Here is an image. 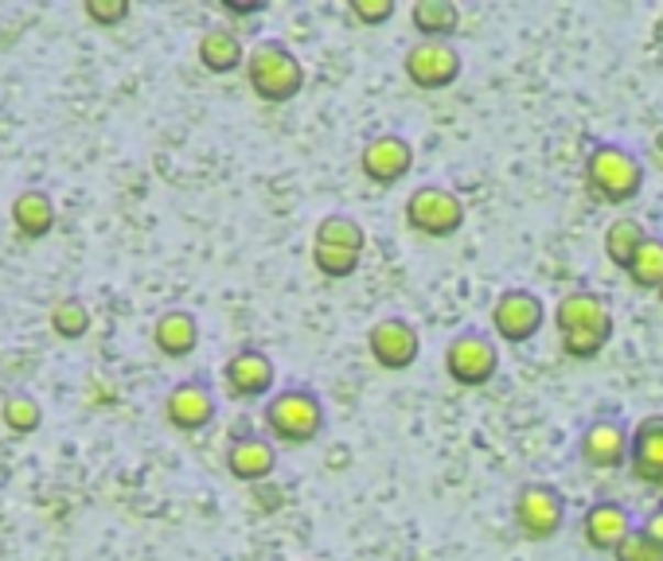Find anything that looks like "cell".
<instances>
[{
  "instance_id": "obj_20",
  "label": "cell",
  "mask_w": 663,
  "mask_h": 561,
  "mask_svg": "<svg viewBox=\"0 0 663 561\" xmlns=\"http://www.w3.org/2000/svg\"><path fill=\"white\" fill-rule=\"evenodd\" d=\"M153 340L161 348V355L168 359H188L191 351L199 348V320L184 308H173V312H164L153 328Z\"/></svg>"
},
{
  "instance_id": "obj_11",
  "label": "cell",
  "mask_w": 663,
  "mask_h": 561,
  "mask_svg": "<svg viewBox=\"0 0 663 561\" xmlns=\"http://www.w3.org/2000/svg\"><path fill=\"white\" fill-rule=\"evenodd\" d=\"M367 351L383 371L390 374L410 371V366L418 363V355H422V332H418L406 316H383V320L371 323Z\"/></svg>"
},
{
  "instance_id": "obj_7",
  "label": "cell",
  "mask_w": 663,
  "mask_h": 561,
  "mask_svg": "<svg viewBox=\"0 0 663 561\" xmlns=\"http://www.w3.org/2000/svg\"><path fill=\"white\" fill-rule=\"evenodd\" d=\"M465 219V199L453 187L422 184L413 187L410 199H406V227L426 234V239H453V234H461Z\"/></svg>"
},
{
  "instance_id": "obj_4",
  "label": "cell",
  "mask_w": 663,
  "mask_h": 561,
  "mask_svg": "<svg viewBox=\"0 0 663 561\" xmlns=\"http://www.w3.org/2000/svg\"><path fill=\"white\" fill-rule=\"evenodd\" d=\"M246 82H251L254 98L269 106H285L305 90V63L297 59L289 43L258 40L246 55Z\"/></svg>"
},
{
  "instance_id": "obj_30",
  "label": "cell",
  "mask_w": 663,
  "mask_h": 561,
  "mask_svg": "<svg viewBox=\"0 0 663 561\" xmlns=\"http://www.w3.org/2000/svg\"><path fill=\"white\" fill-rule=\"evenodd\" d=\"M266 9L269 0H223V12H231V16H258Z\"/></svg>"
},
{
  "instance_id": "obj_17",
  "label": "cell",
  "mask_w": 663,
  "mask_h": 561,
  "mask_svg": "<svg viewBox=\"0 0 663 561\" xmlns=\"http://www.w3.org/2000/svg\"><path fill=\"white\" fill-rule=\"evenodd\" d=\"M629 472L648 487H663V414H648L632 426Z\"/></svg>"
},
{
  "instance_id": "obj_22",
  "label": "cell",
  "mask_w": 663,
  "mask_h": 561,
  "mask_svg": "<svg viewBox=\"0 0 663 561\" xmlns=\"http://www.w3.org/2000/svg\"><path fill=\"white\" fill-rule=\"evenodd\" d=\"M644 242H648V230L640 219H612L609 227H605L601 246H605V257H609L620 273H629Z\"/></svg>"
},
{
  "instance_id": "obj_18",
  "label": "cell",
  "mask_w": 663,
  "mask_h": 561,
  "mask_svg": "<svg viewBox=\"0 0 663 561\" xmlns=\"http://www.w3.org/2000/svg\"><path fill=\"white\" fill-rule=\"evenodd\" d=\"M226 472L239 484H262L277 472V444L258 433L234 437L231 449H226Z\"/></svg>"
},
{
  "instance_id": "obj_2",
  "label": "cell",
  "mask_w": 663,
  "mask_h": 561,
  "mask_svg": "<svg viewBox=\"0 0 663 561\" xmlns=\"http://www.w3.org/2000/svg\"><path fill=\"white\" fill-rule=\"evenodd\" d=\"M644 161L620 141H597L586 153V187L609 207H625L644 191Z\"/></svg>"
},
{
  "instance_id": "obj_21",
  "label": "cell",
  "mask_w": 663,
  "mask_h": 561,
  "mask_svg": "<svg viewBox=\"0 0 663 561\" xmlns=\"http://www.w3.org/2000/svg\"><path fill=\"white\" fill-rule=\"evenodd\" d=\"M410 24L422 40H453L461 32V4L457 0H418L410 9Z\"/></svg>"
},
{
  "instance_id": "obj_19",
  "label": "cell",
  "mask_w": 663,
  "mask_h": 561,
  "mask_svg": "<svg viewBox=\"0 0 663 561\" xmlns=\"http://www.w3.org/2000/svg\"><path fill=\"white\" fill-rule=\"evenodd\" d=\"M199 63H203V70H211V75H234L239 67H246V47H242V40L231 32V28H207L203 35H199V47H196Z\"/></svg>"
},
{
  "instance_id": "obj_5",
  "label": "cell",
  "mask_w": 663,
  "mask_h": 561,
  "mask_svg": "<svg viewBox=\"0 0 663 561\" xmlns=\"http://www.w3.org/2000/svg\"><path fill=\"white\" fill-rule=\"evenodd\" d=\"M363 250H367V230L355 215L332 211L312 230V265L328 280L352 277L363 265Z\"/></svg>"
},
{
  "instance_id": "obj_14",
  "label": "cell",
  "mask_w": 663,
  "mask_h": 561,
  "mask_svg": "<svg viewBox=\"0 0 663 561\" xmlns=\"http://www.w3.org/2000/svg\"><path fill=\"white\" fill-rule=\"evenodd\" d=\"M360 168L371 184H379V187L402 184L413 168V145L402 133H375L367 145L360 148Z\"/></svg>"
},
{
  "instance_id": "obj_13",
  "label": "cell",
  "mask_w": 663,
  "mask_h": 561,
  "mask_svg": "<svg viewBox=\"0 0 663 561\" xmlns=\"http://www.w3.org/2000/svg\"><path fill=\"white\" fill-rule=\"evenodd\" d=\"M223 383L231 398L266 402L277 394V366L262 348H239L223 366Z\"/></svg>"
},
{
  "instance_id": "obj_8",
  "label": "cell",
  "mask_w": 663,
  "mask_h": 561,
  "mask_svg": "<svg viewBox=\"0 0 663 561\" xmlns=\"http://www.w3.org/2000/svg\"><path fill=\"white\" fill-rule=\"evenodd\" d=\"M511 515L527 542H551L566 527V495L546 480H527L516 492Z\"/></svg>"
},
{
  "instance_id": "obj_3",
  "label": "cell",
  "mask_w": 663,
  "mask_h": 561,
  "mask_svg": "<svg viewBox=\"0 0 663 561\" xmlns=\"http://www.w3.org/2000/svg\"><path fill=\"white\" fill-rule=\"evenodd\" d=\"M262 426L281 444H309L328 429V409L312 386H285L262 406Z\"/></svg>"
},
{
  "instance_id": "obj_15",
  "label": "cell",
  "mask_w": 663,
  "mask_h": 561,
  "mask_svg": "<svg viewBox=\"0 0 663 561\" xmlns=\"http://www.w3.org/2000/svg\"><path fill=\"white\" fill-rule=\"evenodd\" d=\"M632 530H637V519H632V510L617 499L589 503L586 515H582V538H586V546L597 553H617Z\"/></svg>"
},
{
  "instance_id": "obj_1",
  "label": "cell",
  "mask_w": 663,
  "mask_h": 561,
  "mask_svg": "<svg viewBox=\"0 0 663 561\" xmlns=\"http://www.w3.org/2000/svg\"><path fill=\"white\" fill-rule=\"evenodd\" d=\"M554 328H559V348L566 359L589 363L612 343L617 332V316H612V300L594 289H574L559 300L554 308Z\"/></svg>"
},
{
  "instance_id": "obj_23",
  "label": "cell",
  "mask_w": 663,
  "mask_h": 561,
  "mask_svg": "<svg viewBox=\"0 0 663 561\" xmlns=\"http://www.w3.org/2000/svg\"><path fill=\"white\" fill-rule=\"evenodd\" d=\"M12 222H16V230L24 239H44L47 230L55 227L52 196L40 191V187H27L24 196H16V204H12Z\"/></svg>"
},
{
  "instance_id": "obj_28",
  "label": "cell",
  "mask_w": 663,
  "mask_h": 561,
  "mask_svg": "<svg viewBox=\"0 0 663 561\" xmlns=\"http://www.w3.org/2000/svg\"><path fill=\"white\" fill-rule=\"evenodd\" d=\"M347 12H352L363 28H379L395 20L398 4L395 0H347Z\"/></svg>"
},
{
  "instance_id": "obj_27",
  "label": "cell",
  "mask_w": 663,
  "mask_h": 561,
  "mask_svg": "<svg viewBox=\"0 0 663 561\" xmlns=\"http://www.w3.org/2000/svg\"><path fill=\"white\" fill-rule=\"evenodd\" d=\"M612 561H663V542H655L644 527H637L625 538V546L612 553Z\"/></svg>"
},
{
  "instance_id": "obj_6",
  "label": "cell",
  "mask_w": 663,
  "mask_h": 561,
  "mask_svg": "<svg viewBox=\"0 0 663 561\" xmlns=\"http://www.w3.org/2000/svg\"><path fill=\"white\" fill-rule=\"evenodd\" d=\"M445 374L465 391H480L500 374V343L484 328H461L445 348Z\"/></svg>"
},
{
  "instance_id": "obj_10",
  "label": "cell",
  "mask_w": 663,
  "mask_h": 561,
  "mask_svg": "<svg viewBox=\"0 0 663 561\" xmlns=\"http://www.w3.org/2000/svg\"><path fill=\"white\" fill-rule=\"evenodd\" d=\"M629 444H632V429L625 417L605 414L594 417L582 437H577V457L582 464L594 468V472H612V468L629 464Z\"/></svg>"
},
{
  "instance_id": "obj_25",
  "label": "cell",
  "mask_w": 663,
  "mask_h": 561,
  "mask_svg": "<svg viewBox=\"0 0 663 561\" xmlns=\"http://www.w3.org/2000/svg\"><path fill=\"white\" fill-rule=\"evenodd\" d=\"M40 421H44V409L35 406V398H27V394H9L4 398V426L12 433H35Z\"/></svg>"
},
{
  "instance_id": "obj_29",
  "label": "cell",
  "mask_w": 663,
  "mask_h": 561,
  "mask_svg": "<svg viewBox=\"0 0 663 561\" xmlns=\"http://www.w3.org/2000/svg\"><path fill=\"white\" fill-rule=\"evenodd\" d=\"M87 16L102 28H113L130 16V4L125 0H87Z\"/></svg>"
},
{
  "instance_id": "obj_9",
  "label": "cell",
  "mask_w": 663,
  "mask_h": 561,
  "mask_svg": "<svg viewBox=\"0 0 663 561\" xmlns=\"http://www.w3.org/2000/svg\"><path fill=\"white\" fill-rule=\"evenodd\" d=\"M546 308L531 289H504L491 305V336L504 343H531L543 332Z\"/></svg>"
},
{
  "instance_id": "obj_31",
  "label": "cell",
  "mask_w": 663,
  "mask_h": 561,
  "mask_svg": "<svg viewBox=\"0 0 663 561\" xmlns=\"http://www.w3.org/2000/svg\"><path fill=\"white\" fill-rule=\"evenodd\" d=\"M640 527H644L648 535L655 538V542H663V503H655V507L648 510V515H644V522H640Z\"/></svg>"
},
{
  "instance_id": "obj_32",
  "label": "cell",
  "mask_w": 663,
  "mask_h": 561,
  "mask_svg": "<svg viewBox=\"0 0 663 561\" xmlns=\"http://www.w3.org/2000/svg\"><path fill=\"white\" fill-rule=\"evenodd\" d=\"M660 305H663V285H660Z\"/></svg>"
},
{
  "instance_id": "obj_26",
  "label": "cell",
  "mask_w": 663,
  "mask_h": 561,
  "mask_svg": "<svg viewBox=\"0 0 663 561\" xmlns=\"http://www.w3.org/2000/svg\"><path fill=\"white\" fill-rule=\"evenodd\" d=\"M52 323H55V332H59L63 340H78V336H87L90 312H87V305H82V300H63V305L52 312Z\"/></svg>"
},
{
  "instance_id": "obj_24",
  "label": "cell",
  "mask_w": 663,
  "mask_h": 561,
  "mask_svg": "<svg viewBox=\"0 0 663 561\" xmlns=\"http://www.w3.org/2000/svg\"><path fill=\"white\" fill-rule=\"evenodd\" d=\"M629 277H632V285H637V289L660 293V285H663V239H660V234H648V242L640 246L637 262H632Z\"/></svg>"
},
{
  "instance_id": "obj_12",
  "label": "cell",
  "mask_w": 663,
  "mask_h": 561,
  "mask_svg": "<svg viewBox=\"0 0 663 561\" xmlns=\"http://www.w3.org/2000/svg\"><path fill=\"white\" fill-rule=\"evenodd\" d=\"M402 70L418 90H449L457 82L465 63H461V52L445 40H418L406 52Z\"/></svg>"
},
{
  "instance_id": "obj_16",
  "label": "cell",
  "mask_w": 663,
  "mask_h": 561,
  "mask_svg": "<svg viewBox=\"0 0 663 561\" xmlns=\"http://www.w3.org/2000/svg\"><path fill=\"white\" fill-rule=\"evenodd\" d=\"M164 414H168V421H173L176 429H184V433H199V429H207L216 421L219 406L203 378H188V383L173 386V394L164 402Z\"/></svg>"
}]
</instances>
